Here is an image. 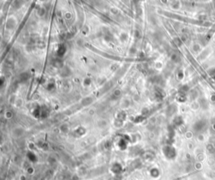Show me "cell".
I'll list each match as a JSON object with an SVG mask.
<instances>
[{"mask_svg":"<svg viewBox=\"0 0 215 180\" xmlns=\"http://www.w3.org/2000/svg\"><path fill=\"white\" fill-rule=\"evenodd\" d=\"M65 51H66V48L63 46V45H61V47H60V49L58 50V55H60V56H62L64 53H65Z\"/></svg>","mask_w":215,"mask_h":180,"instance_id":"6da1fadb","label":"cell"}]
</instances>
